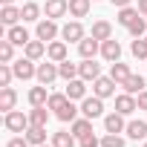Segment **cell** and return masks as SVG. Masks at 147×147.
<instances>
[{
    "label": "cell",
    "instance_id": "6da1fadb",
    "mask_svg": "<svg viewBox=\"0 0 147 147\" xmlns=\"http://www.w3.org/2000/svg\"><path fill=\"white\" fill-rule=\"evenodd\" d=\"M12 69H15V78L18 81H29V78H35L38 75V63L32 61V58H18V61H12Z\"/></svg>",
    "mask_w": 147,
    "mask_h": 147
},
{
    "label": "cell",
    "instance_id": "7a4b0ae2",
    "mask_svg": "<svg viewBox=\"0 0 147 147\" xmlns=\"http://www.w3.org/2000/svg\"><path fill=\"white\" fill-rule=\"evenodd\" d=\"M3 124H6V130H9V133H26L32 121H29V115H26V113H20V110H12V113H6Z\"/></svg>",
    "mask_w": 147,
    "mask_h": 147
},
{
    "label": "cell",
    "instance_id": "3957f363",
    "mask_svg": "<svg viewBox=\"0 0 147 147\" xmlns=\"http://www.w3.org/2000/svg\"><path fill=\"white\" fill-rule=\"evenodd\" d=\"M38 84H43V87H49V84H55V78H61V72H58V63L55 61H43V63H38Z\"/></svg>",
    "mask_w": 147,
    "mask_h": 147
},
{
    "label": "cell",
    "instance_id": "277c9868",
    "mask_svg": "<svg viewBox=\"0 0 147 147\" xmlns=\"http://www.w3.org/2000/svg\"><path fill=\"white\" fill-rule=\"evenodd\" d=\"M81 113H84L87 118H101V115H104V98L87 95V98L81 101Z\"/></svg>",
    "mask_w": 147,
    "mask_h": 147
},
{
    "label": "cell",
    "instance_id": "5b68a950",
    "mask_svg": "<svg viewBox=\"0 0 147 147\" xmlns=\"http://www.w3.org/2000/svg\"><path fill=\"white\" fill-rule=\"evenodd\" d=\"M115 81L110 78V75H101V78H95L92 81V95H98V98H110V95H115Z\"/></svg>",
    "mask_w": 147,
    "mask_h": 147
},
{
    "label": "cell",
    "instance_id": "8992f818",
    "mask_svg": "<svg viewBox=\"0 0 147 147\" xmlns=\"http://www.w3.org/2000/svg\"><path fill=\"white\" fill-rule=\"evenodd\" d=\"M61 38L66 40V43H81L87 35H84V26H81V20H69L63 29H61Z\"/></svg>",
    "mask_w": 147,
    "mask_h": 147
},
{
    "label": "cell",
    "instance_id": "52a82bcc",
    "mask_svg": "<svg viewBox=\"0 0 147 147\" xmlns=\"http://www.w3.org/2000/svg\"><path fill=\"white\" fill-rule=\"evenodd\" d=\"M78 78L84 81L101 78V63H95V58H84V63H78Z\"/></svg>",
    "mask_w": 147,
    "mask_h": 147
},
{
    "label": "cell",
    "instance_id": "ba28073f",
    "mask_svg": "<svg viewBox=\"0 0 147 147\" xmlns=\"http://www.w3.org/2000/svg\"><path fill=\"white\" fill-rule=\"evenodd\" d=\"M66 12H69V0H46V3H43V15L49 20H58Z\"/></svg>",
    "mask_w": 147,
    "mask_h": 147
},
{
    "label": "cell",
    "instance_id": "9c48e42d",
    "mask_svg": "<svg viewBox=\"0 0 147 147\" xmlns=\"http://www.w3.org/2000/svg\"><path fill=\"white\" fill-rule=\"evenodd\" d=\"M58 32H61V29H58V23H55V20H49V18H46V20H38V29H35V35H38L40 40L52 43V40L58 38Z\"/></svg>",
    "mask_w": 147,
    "mask_h": 147
},
{
    "label": "cell",
    "instance_id": "30bf717a",
    "mask_svg": "<svg viewBox=\"0 0 147 147\" xmlns=\"http://www.w3.org/2000/svg\"><path fill=\"white\" fill-rule=\"evenodd\" d=\"M138 110V101H136V95H130V92H121V95H115V113H121V115H133Z\"/></svg>",
    "mask_w": 147,
    "mask_h": 147
},
{
    "label": "cell",
    "instance_id": "8fae6325",
    "mask_svg": "<svg viewBox=\"0 0 147 147\" xmlns=\"http://www.w3.org/2000/svg\"><path fill=\"white\" fill-rule=\"evenodd\" d=\"M72 101H84L87 98V81L84 78H72V81H66V90H63Z\"/></svg>",
    "mask_w": 147,
    "mask_h": 147
},
{
    "label": "cell",
    "instance_id": "7c38bea8",
    "mask_svg": "<svg viewBox=\"0 0 147 147\" xmlns=\"http://www.w3.org/2000/svg\"><path fill=\"white\" fill-rule=\"evenodd\" d=\"M127 138H133V141H147V121H141V118H136V121H127Z\"/></svg>",
    "mask_w": 147,
    "mask_h": 147
},
{
    "label": "cell",
    "instance_id": "4fadbf2b",
    "mask_svg": "<svg viewBox=\"0 0 147 147\" xmlns=\"http://www.w3.org/2000/svg\"><path fill=\"white\" fill-rule=\"evenodd\" d=\"M101 58L104 61H110V63H115L118 58H121V43L118 40H101Z\"/></svg>",
    "mask_w": 147,
    "mask_h": 147
},
{
    "label": "cell",
    "instance_id": "5bb4252c",
    "mask_svg": "<svg viewBox=\"0 0 147 147\" xmlns=\"http://www.w3.org/2000/svg\"><path fill=\"white\" fill-rule=\"evenodd\" d=\"M66 55H69V49H66V40H52V43L46 46V58H49V61H55V63L66 61Z\"/></svg>",
    "mask_w": 147,
    "mask_h": 147
},
{
    "label": "cell",
    "instance_id": "9a60e30c",
    "mask_svg": "<svg viewBox=\"0 0 147 147\" xmlns=\"http://www.w3.org/2000/svg\"><path fill=\"white\" fill-rule=\"evenodd\" d=\"M49 95H52V92H49V87H43V84H40V87H32L26 98H29V104H32V107H46V104H49Z\"/></svg>",
    "mask_w": 147,
    "mask_h": 147
},
{
    "label": "cell",
    "instance_id": "2e32d148",
    "mask_svg": "<svg viewBox=\"0 0 147 147\" xmlns=\"http://www.w3.org/2000/svg\"><path fill=\"white\" fill-rule=\"evenodd\" d=\"M127 115H121V113H110V115H104V130L107 133H124L127 130V121H124Z\"/></svg>",
    "mask_w": 147,
    "mask_h": 147
},
{
    "label": "cell",
    "instance_id": "e0dca14e",
    "mask_svg": "<svg viewBox=\"0 0 147 147\" xmlns=\"http://www.w3.org/2000/svg\"><path fill=\"white\" fill-rule=\"evenodd\" d=\"M46 46H49V43H46V40H40V38H38V40H29V43L23 46V55H26V58H32V61H40V58L46 55Z\"/></svg>",
    "mask_w": 147,
    "mask_h": 147
},
{
    "label": "cell",
    "instance_id": "ac0fdd59",
    "mask_svg": "<svg viewBox=\"0 0 147 147\" xmlns=\"http://www.w3.org/2000/svg\"><path fill=\"white\" fill-rule=\"evenodd\" d=\"M69 130H72V136H75V138H84V136H92V118H75V121H72L69 124Z\"/></svg>",
    "mask_w": 147,
    "mask_h": 147
},
{
    "label": "cell",
    "instance_id": "d6986e66",
    "mask_svg": "<svg viewBox=\"0 0 147 147\" xmlns=\"http://www.w3.org/2000/svg\"><path fill=\"white\" fill-rule=\"evenodd\" d=\"M90 35H92L95 40H110V38H113V23H110V20H95L92 29H90Z\"/></svg>",
    "mask_w": 147,
    "mask_h": 147
},
{
    "label": "cell",
    "instance_id": "ffe728a7",
    "mask_svg": "<svg viewBox=\"0 0 147 147\" xmlns=\"http://www.w3.org/2000/svg\"><path fill=\"white\" fill-rule=\"evenodd\" d=\"M6 38H9L15 46H26V43H29V32H26L23 26H18V23H15V26H6Z\"/></svg>",
    "mask_w": 147,
    "mask_h": 147
},
{
    "label": "cell",
    "instance_id": "44dd1931",
    "mask_svg": "<svg viewBox=\"0 0 147 147\" xmlns=\"http://www.w3.org/2000/svg\"><path fill=\"white\" fill-rule=\"evenodd\" d=\"M78 52H81V58H95V55L101 52V40H95V38L90 35V38H84V40L78 43Z\"/></svg>",
    "mask_w": 147,
    "mask_h": 147
},
{
    "label": "cell",
    "instance_id": "7402d4cb",
    "mask_svg": "<svg viewBox=\"0 0 147 147\" xmlns=\"http://www.w3.org/2000/svg\"><path fill=\"white\" fill-rule=\"evenodd\" d=\"M15 104H18V92H15L12 87H0V110H3V113H12Z\"/></svg>",
    "mask_w": 147,
    "mask_h": 147
},
{
    "label": "cell",
    "instance_id": "603a6c76",
    "mask_svg": "<svg viewBox=\"0 0 147 147\" xmlns=\"http://www.w3.org/2000/svg\"><path fill=\"white\" fill-rule=\"evenodd\" d=\"M130 75H133V72H130V66H127V63H121V61H115V63L110 66V78H113L118 87H121V84H124Z\"/></svg>",
    "mask_w": 147,
    "mask_h": 147
},
{
    "label": "cell",
    "instance_id": "cb8c5ba5",
    "mask_svg": "<svg viewBox=\"0 0 147 147\" xmlns=\"http://www.w3.org/2000/svg\"><path fill=\"white\" fill-rule=\"evenodd\" d=\"M18 20H23V15H20L18 6H3V9H0V23H3V26H15Z\"/></svg>",
    "mask_w": 147,
    "mask_h": 147
},
{
    "label": "cell",
    "instance_id": "d4e9b609",
    "mask_svg": "<svg viewBox=\"0 0 147 147\" xmlns=\"http://www.w3.org/2000/svg\"><path fill=\"white\" fill-rule=\"evenodd\" d=\"M75 136H72V130H58L52 133V147H75Z\"/></svg>",
    "mask_w": 147,
    "mask_h": 147
},
{
    "label": "cell",
    "instance_id": "484cf974",
    "mask_svg": "<svg viewBox=\"0 0 147 147\" xmlns=\"http://www.w3.org/2000/svg\"><path fill=\"white\" fill-rule=\"evenodd\" d=\"M40 6L38 3H32V0H29V3H23L20 6V15H23V23H35V20H40Z\"/></svg>",
    "mask_w": 147,
    "mask_h": 147
},
{
    "label": "cell",
    "instance_id": "4316f807",
    "mask_svg": "<svg viewBox=\"0 0 147 147\" xmlns=\"http://www.w3.org/2000/svg\"><path fill=\"white\" fill-rule=\"evenodd\" d=\"M23 136H26V141L35 144V147H38V144H46V127H35V124H29V130H26Z\"/></svg>",
    "mask_w": 147,
    "mask_h": 147
},
{
    "label": "cell",
    "instance_id": "83f0119b",
    "mask_svg": "<svg viewBox=\"0 0 147 147\" xmlns=\"http://www.w3.org/2000/svg\"><path fill=\"white\" fill-rule=\"evenodd\" d=\"M90 6H92V0H69V15L72 18H87Z\"/></svg>",
    "mask_w": 147,
    "mask_h": 147
},
{
    "label": "cell",
    "instance_id": "f1b7e54d",
    "mask_svg": "<svg viewBox=\"0 0 147 147\" xmlns=\"http://www.w3.org/2000/svg\"><path fill=\"white\" fill-rule=\"evenodd\" d=\"M58 72H61V78L63 81H72V78H78V63H72L69 58L58 63Z\"/></svg>",
    "mask_w": 147,
    "mask_h": 147
},
{
    "label": "cell",
    "instance_id": "f546056e",
    "mask_svg": "<svg viewBox=\"0 0 147 147\" xmlns=\"http://www.w3.org/2000/svg\"><path fill=\"white\" fill-rule=\"evenodd\" d=\"M29 121H32L35 127H46V121H49V107H32Z\"/></svg>",
    "mask_w": 147,
    "mask_h": 147
},
{
    "label": "cell",
    "instance_id": "4dcf8cb0",
    "mask_svg": "<svg viewBox=\"0 0 147 147\" xmlns=\"http://www.w3.org/2000/svg\"><path fill=\"white\" fill-rule=\"evenodd\" d=\"M138 15H141L138 9H133V6H124V9H118V18H115V20H118V23H121V26L127 29V26H130V23H133V20L138 18Z\"/></svg>",
    "mask_w": 147,
    "mask_h": 147
},
{
    "label": "cell",
    "instance_id": "1f68e13d",
    "mask_svg": "<svg viewBox=\"0 0 147 147\" xmlns=\"http://www.w3.org/2000/svg\"><path fill=\"white\" fill-rule=\"evenodd\" d=\"M127 32H130L133 38H144V35H147V18H144V15H138V18L127 26Z\"/></svg>",
    "mask_w": 147,
    "mask_h": 147
},
{
    "label": "cell",
    "instance_id": "d6a6232c",
    "mask_svg": "<svg viewBox=\"0 0 147 147\" xmlns=\"http://www.w3.org/2000/svg\"><path fill=\"white\" fill-rule=\"evenodd\" d=\"M121 87H124V92H130V95H138V92L144 90V78H141V75H130V78H127Z\"/></svg>",
    "mask_w": 147,
    "mask_h": 147
},
{
    "label": "cell",
    "instance_id": "836d02e7",
    "mask_svg": "<svg viewBox=\"0 0 147 147\" xmlns=\"http://www.w3.org/2000/svg\"><path fill=\"white\" fill-rule=\"evenodd\" d=\"M12 61H15V43L3 38L0 40V63H12Z\"/></svg>",
    "mask_w": 147,
    "mask_h": 147
},
{
    "label": "cell",
    "instance_id": "e575fe53",
    "mask_svg": "<svg viewBox=\"0 0 147 147\" xmlns=\"http://www.w3.org/2000/svg\"><path fill=\"white\" fill-rule=\"evenodd\" d=\"M78 113H81V110H78L75 104H72V98H69V101H66V107H63V110L58 113V121H63V124L69 121V124H72V121L78 118Z\"/></svg>",
    "mask_w": 147,
    "mask_h": 147
},
{
    "label": "cell",
    "instance_id": "d590c367",
    "mask_svg": "<svg viewBox=\"0 0 147 147\" xmlns=\"http://www.w3.org/2000/svg\"><path fill=\"white\" fill-rule=\"evenodd\" d=\"M66 101H69V95H66V92H52V95H49V104H46V107H49V110H55V115H58V113H61V110L66 107Z\"/></svg>",
    "mask_w": 147,
    "mask_h": 147
},
{
    "label": "cell",
    "instance_id": "8d00e7d4",
    "mask_svg": "<svg viewBox=\"0 0 147 147\" xmlns=\"http://www.w3.org/2000/svg\"><path fill=\"white\" fill-rule=\"evenodd\" d=\"M130 52H133V58L147 61V40H144V38H136V40L130 43Z\"/></svg>",
    "mask_w": 147,
    "mask_h": 147
},
{
    "label": "cell",
    "instance_id": "74e56055",
    "mask_svg": "<svg viewBox=\"0 0 147 147\" xmlns=\"http://www.w3.org/2000/svg\"><path fill=\"white\" fill-rule=\"evenodd\" d=\"M127 141L118 136V133H107V136H101V147H124Z\"/></svg>",
    "mask_w": 147,
    "mask_h": 147
},
{
    "label": "cell",
    "instance_id": "f35d334b",
    "mask_svg": "<svg viewBox=\"0 0 147 147\" xmlns=\"http://www.w3.org/2000/svg\"><path fill=\"white\" fill-rule=\"evenodd\" d=\"M12 78H15L12 63H0V87H9V84H12Z\"/></svg>",
    "mask_w": 147,
    "mask_h": 147
},
{
    "label": "cell",
    "instance_id": "ab89813d",
    "mask_svg": "<svg viewBox=\"0 0 147 147\" xmlns=\"http://www.w3.org/2000/svg\"><path fill=\"white\" fill-rule=\"evenodd\" d=\"M78 144H81V147H101V138H95V136H84V138H78Z\"/></svg>",
    "mask_w": 147,
    "mask_h": 147
},
{
    "label": "cell",
    "instance_id": "60d3db41",
    "mask_svg": "<svg viewBox=\"0 0 147 147\" xmlns=\"http://www.w3.org/2000/svg\"><path fill=\"white\" fill-rule=\"evenodd\" d=\"M6 147H29V141H26V136H15L6 141Z\"/></svg>",
    "mask_w": 147,
    "mask_h": 147
},
{
    "label": "cell",
    "instance_id": "b9f144b4",
    "mask_svg": "<svg viewBox=\"0 0 147 147\" xmlns=\"http://www.w3.org/2000/svg\"><path fill=\"white\" fill-rule=\"evenodd\" d=\"M136 101H138V110H147V90H141L136 95Z\"/></svg>",
    "mask_w": 147,
    "mask_h": 147
},
{
    "label": "cell",
    "instance_id": "7bdbcfd3",
    "mask_svg": "<svg viewBox=\"0 0 147 147\" xmlns=\"http://www.w3.org/2000/svg\"><path fill=\"white\" fill-rule=\"evenodd\" d=\"M110 3H113V6H118V9H124V6H130V3H133V0H110Z\"/></svg>",
    "mask_w": 147,
    "mask_h": 147
},
{
    "label": "cell",
    "instance_id": "ee69618b",
    "mask_svg": "<svg viewBox=\"0 0 147 147\" xmlns=\"http://www.w3.org/2000/svg\"><path fill=\"white\" fill-rule=\"evenodd\" d=\"M138 12H141V15L147 18V0H138Z\"/></svg>",
    "mask_w": 147,
    "mask_h": 147
},
{
    "label": "cell",
    "instance_id": "f6af8a7d",
    "mask_svg": "<svg viewBox=\"0 0 147 147\" xmlns=\"http://www.w3.org/2000/svg\"><path fill=\"white\" fill-rule=\"evenodd\" d=\"M0 3H3V6H12V3H15V0H0Z\"/></svg>",
    "mask_w": 147,
    "mask_h": 147
},
{
    "label": "cell",
    "instance_id": "bcb514c9",
    "mask_svg": "<svg viewBox=\"0 0 147 147\" xmlns=\"http://www.w3.org/2000/svg\"><path fill=\"white\" fill-rule=\"evenodd\" d=\"M38 147H52V144H38Z\"/></svg>",
    "mask_w": 147,
    "mask_h": 147
},
{
    "label": "cell",
    "instance_id": "7dc6e473",
    "mask_svg": "<svg viewBox=\"0 0 147 147\" xmlns=\"http://www.w3.org/2000/svg\"><path fill=\"white\" fill-rule=\"evenodd\" d=\"M144 40H147V35H144Z\"/></svg>",
    "mask_w": 147,
    "mask_h": 147
},
{
    "label": "cell",
    "instance_id": "c3c4849f",
    "mask_svg": "<svg viewBox=\"0 0 147 147\" xmlns=\"http://www.w3.org/2000/svg\"><path fill=\"white\" fill-rule=\"evenodd\" d=\"M144 147H147V141H144Z\"/></svg>",
    "mask_w": 147,
    "mask_h": 147
}]
</instances>
